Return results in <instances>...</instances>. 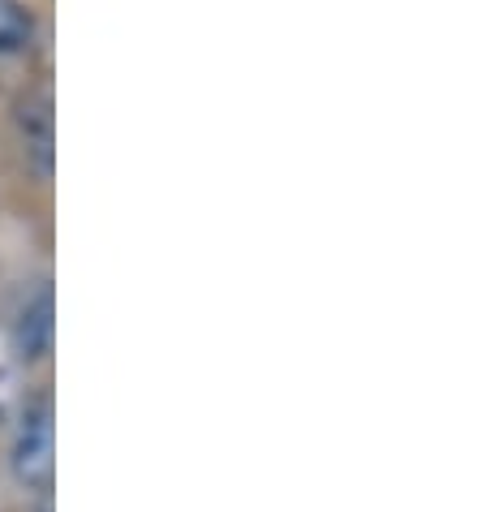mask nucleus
Instances as JSON below:
<instances>
[{
    "mask_svg": "<svg viewBox=\"0 0 482 512\" xmlns=\"http://www.w3.org/2000/svg\"><path fill=\"white\" fill-rule=\"evenodd\" d=\"M52 469H56V457H52V405L39 401L35 409H26L22 414L18 439H13V474H18V482H26L31 491H48L52 487Z\"/></svg>",
    "mask_w": 482,
    "mask_h": 512,
    "instance_id": "1",
    "label": "nucleus"
},
{
    "mask_svg": "<svg viewBox=\"0 0 482 512\" xmlns=\"http://www.w3.org/2000/svg\"><path fill=\"white\" fill-rule=\"evenodd\" d=\"M35 44V13L22 0H0V56L26 52Z\"/></svg>",
    "mask_w": 482,
    "mask_h": 512,
    "instance_id": "3",
    "label": "nucleus"
},
{
    "mask_svg": "<svg viewBox=\"0 0 482 512\" xmlns=\"http://www.w3.org/2000/svg\"><path fill=\"white\" fill-rule=\"evenodd\" d=\"M22 138H26V151L35 155L39 173H52V95L39 91L35 99L22 104Z\"/></svg>",
    "mask_w": 482,
    "mask_h": 512,
    "instance_id": "2",
    "label": "nucleus"
}]
</instances>
